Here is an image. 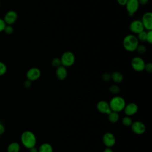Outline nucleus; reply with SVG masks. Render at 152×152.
I'll list each match as a JSON object with an SVG mask.
<instances>
[{
    "label": "nucleus",
    "mask_w": 152,
    "mask_h": 152,
    "mask_svg": "<svg viewBox=\"0 0 152 152\" xmlns=\"http://www.w3.org/2000/svg\"><path fill=\"white\" fill-rule=\"evenodd\" d=\"M139 45V41L135 34H129L126 35L122 40V46L124 49L129 52H133L136 50Z\"/></svg>",
    "instance_id": "f257e3e1"
},
{
    "label": "nucleus",
    "mask_w": 152,
    "mask_h": 152,
    "mask_svg": "<svg viewBox=\"0 0 152 152\" xmlns=\"http://www.w3.org/2000/svg\"><path fill=\"white\" fill-rule=\"evenodd\" d=\"M20 140L22 145L28 149L35 147L37 142L35 134L29 130L24 131L21 133Z\"/></svg>",
    "instance_id": "f03ea898"
},
{
    "label": "nucleus",
    "mask_w": 152,
    "mask_h": 152,
    "mask_svg": "<svg viewBox=\"0 0 152 152\" xmlns=\"http://www.w3.org/2000/svg\"><path fill=\"white\" fill-rule=\"evenodd\" d=\"M109 104L111 111L119 113L124 110L126 105V102L122 97L115 96L110 100Z\"/></svg>",
    "instance_id": "7ed1b4c3"
},
{
    "label": "nucleus",
    "mask_w": 152,
    "mask_h": 152,
    "mask_svg": "<svg viewBox=\"0 0 152 152\" xmlns=\"http://www.w3.org/2000/svg\"><path fill=\"white\" fill-rule=\"evenodd\" d=\"M61 65L66 67H70L74 65L75 61V56L74 53L71 51L67 50L64 52L61 58Z\"/></svg>",
    "instance_id": "20e7f679"
},
{
    "label": "nucleus",
    "mask_w": 152,
    "mask_h": 152,
    "mask_svg": "<svg viewBox=\"0 0 152 152\" xmlns=\"http://www.w3.org/2000/svg\"><path fill=\"white\" fill-rule=\"evenodd\" d=\"M145 62L140 56H134L131 61V66L136 72H142L144 71Z\"/></svg>",
    "instance_id": "39448f33"
},
{
    "label": "nucleus",
    "mask_w": 152,
    "mask_h": 152,
    "mask_svg": "<svg viewBox=\"0 0 152 152\" xmlns=\"http://www.w3.org/2000/svg\"><path fill=\"white\" fill-rule=\"evenodd\" d=\"M125 6L128 15L132 16L138 11L140 4L138 0H128Z\"/></svg>",
    "instance_id": "423d86ee"
},
{
    "label": "nucleus",
    "mask_w": 152,
    "mask_h": 152,
    "mask_svg": "<svg viewBox=\"0 0 152 152\" xmlns=\"http://www.w3.org/2000/svg\"><path fill=\"white\" fill-rule=\"evenodd\" d=\"M141 21L142 24L144 28L149 31L152 30V12H145L142 17Z\"/></svg>",
    "instance_id": "0eeeda50"
},
{
    "label": "nucleus",
    "mask_w": 152,
    "mask_h": 152,
    "mask_svg": "<svg viewBox=\"0 0 152 152\" xmlns=\"http://www.w3.org/2000/svg\"><path fill=\"white\" fill-rule=\"evenodd\" d=\"M41 76V71L39 68L32 67L26 72V78L31 81L37 80Z\"/></svg>",
    "instance_id": "6e6552de"
},
{
    "label": "nucleus",
    "mask_w": 152,
    "mask_h": 152,
    "mask_svg": "<svg viewBox=\"0 0 152 152\" xmlns=\"http://www.w3.org/2000/svg\"><path fill=\"white\" fill-rule=\"evenodd\" d=\"M17 18L18 15L17 12L14 10H10L5 13L3 20L6 25H12L16 22Z\"/></svg>",
    "instance_id": "1a4fd4ad"
},
{
    "label": "nucleus",
    "mask_w": 152,
    "mask_h": 152,
    "mask_svg": "<svg viewBox=\"0 0 152 152\" xmlns=\"http://www.w3.org/2000/svg\"><path fill=\"white\" fill-rule=\"evenodd\" d=\"M102 141L103 144L106 147L110 148L113 147L116 142V138L115 135L110 132L104 134L102 137Z\"/></svg>",
    "instance_id": "9d476101"
},
{
    "label": "nucleus",
    "mask_w": 152,
    "mask_h": 152,
    "mask_svg": "<svg viewBox=\"0 0 152 152\" xmlns=\"http://www.w3.org/2000/svg\"><path fill=\"white\" fill-rule=\"evenodd\" d=\"M129 30L133 34H138L139 33L141 32L142 31L144 30V27L141 20H135L131 22L129 26Z\"/></svg>",
    "instance_id": "9b49d317"
},
{
    "label": "nucleus",
    "mask_w": 152,
    "mask_h": 152,
    "mask_svg": "<svg viewBox=\"0 0 152 152\" xmlns=\"http://www.w3.org/2000/svg\"><path fill=\"white\" fill-rule=\"evenodd\" d=\"M131 128L132 131L137 135H141L144 134L145 131V125L141 121H137L135 122H132Z\"/></svg>",
    "instance_id": "f8f14e48"
},
{
    "label": "nucleus",
    "mask_w": 152,
    "mask_h": 152,
    "mask_svg": "<svg viewBox=\"0 0 152 152\" xmlns=\"http://www.w3.org/2000/svg\"><path fill=\"white\" fill-rule=\"evenodd\" d=\"M126 116H131L135 115L138 110V105L134 102H131L128 104H126L124 110Z\"/></svg>",
    "instance_id": "ddd939ff"
},
{
    "label": "nucleus",
    "mask_w": 152,
    "mask_h": 152,
    "mask_svg": "<svg viewBox=\"0 0 152 152\" xmlns=\"http://www.w3.org/2000/svg\"><path fill=\"white\" fill-rule=\"evenodd\" d=\"M97 109L99 112L107 115L111 112L109 103L105 100H100L97 103Z\"/></svg>",
    "instance_id": "4468645a"
},
{
    "label": "nucleus",
    "mask_w": 152,
    "mask_h": 152,
    "mask_svg": "<svg viewBox=\"0 0 152 152\" xmlns=\"http://www.w3.org/2000/svg\"><path fill=\"white\" fill-rule=\"evenodd\" d=\"M68 72L66 68L62 65L56 68L55 70V75L58 80L62 81L66 79L67 77Z\"/></svg>",
    "instance_id": "2eb2a0df"
},
{
    "label": "nucleus",
    "mask_w": 152,
    "mask_h": 152,
    "mask_svg": "<svg viewBox=\"0 0 152 152\" xmlns=\"http://www.w3.org/2000/svg\"><path fill=\"white\" fill-rule=\"evenodd\" d=\"M110 78L113 82L116 83H120L123 81L124 76L121 72L119 71H115L110 74Z\"/></svg>",
    "instance_id": "dca6fc26"
},
{
    "label": "nucleus",
    "mask_w": 152,
    "mask_h": 152,
    "mask_svg": "<svg viewBox=\"0 0 152 152\" xmlns=\"http://www.w3.org/2000/svg\"><path fill=\"white\" fill-rule=\"evenodd\" d=\"M20 150V145L16 141L11 142L7 146V152H19Z\"/></svg>",
    "instance_id": "f3484780"
},
{
    "label": "nucleus",
    "mask_w": 152,
    "mask_h": 152,
    "mask_svg": "<svg viewBox=\"0 0 152 152\" xmlns=\"http://www.w3.org/2000/svg\"><path fill=\"white\" fill-rule=\"evenodd\" d=\"M38 152H53V147L49 143L44 142L39 146Z\"/></svg>",
    "instance_id": "a211bd4d"
},
{
    "label": "nucleus",
    "mask_w": 152,
    "mask_h": 152,
    "mask_svg": "<svg viewBox=\"0 0 152 152\" xmlns=\"http://www.w3.org/2000/svg\"><path fill=\"white\" fill-rule=\"evenodd\" d=\"M107 115H108V119L109 122H110L112 124H115L119 120V113L118 112L111 111Z\"/></svg>",
    "instance_id": "6ab92c4d"
},
{
    "label": "nucleus",
    "mask_w": 152,
    "mask_h": 152,
    "mask_svg": "<svg viewBox=\"0 0 152 152\" xmlns=\"http://www.w3.org/2000/svg\"><path fill=\"white\" fill-rule=\"evenodd\" d=\"M132 123V120L130 116H126L122 119V124L125 126H131Z\"/></svg>",
    "instance_id": "aec40b11"
},
{
    "label": "nucleus",
    "mask_w": 152,
    "mask_h": 152,
    "mask_svg": "<svg viewBox=\"0 0 152 152\" xmlns=\"http://www.w3.org/2000/svg\"><path fill=\"white\" fill-rule=\"evenodd\" d=\"M138 41L141 42H144L146 41V36H147V31L143 30L141 32L137 34V36H136Z\"/></svg>",
    "instance_id": "412c9836"
},
{
    "label": "nucleus",
    "mask_w": 152,
    "mask_h": 152,
    "mask_svg": "<svg viewBox=\"0 0 152 152\" xmlns=\"http://www.w3.org/2000/svg\"><path fill=\"white\" fill-rule=\"evenodd\" d=\"M109 91L114 94H117L120 92V87L115 84L111 85L109 88Z\"/></svg>",
    "instance_id": "4be33fe9"
},
{
    "label": "nucleus",
    "mask_w": 152,
    "mask_h": 152,
    "mask_svg": "<svg viewBox=\"0 0 152 152\" xmlns=\"http://www.w3.org/2000/svg\"><path fill=\"white\" fill-rule=\"evenodd\" d=\"M51 65L54 68H58L61 65V59L59 58H54L52 59L51 61Z\"/></svg>",
    "instance_id": "5701e85b"
},
{
    "label": "nucleus",
    "mask_w": 152,
    "mask_h": 152,
    "mask_svg": "<svg viewBox=\"0 0 152 152\" xmlns=\"http://www.w3.org/2000/svg\"><path fill=\"white\" fill-rule=\"evenodd\" d=\"M7 71V66L3 62L0 61V77L4 75Z\"/></svg>",
    "instance_id": "b1692460"
},
{
    "label": "nucleus",
    "mask_w": 152,
    "mask_h": 152,
    "mask_svg": "<svg viewBox=\"0 0 152 152\" xmlns=\"http://www.w3.org/2000/svg\"><path fill=\"white\" fill-rule=\"evenodd\" d=\"M146 48L144 45H138V46H137V49H136V52L140 54V55H142V54H144L145 52H146Z\"/></svg>",
    "instance_id": "393cba45"
},
{
    "label": "nucleus",
    "mask_w": 152,
    "mask_h": 152,
    "mask_svg": "<svg viewBox=\"0 0 152 152\" xmlns=\"http://www.w3.org/2000/svg\"><path fill=\"white\" fill-rule=\"evenodd\" d=\"M14 31V30L12 25H6L4 30V31L7 34H11L12 33H13Z\"/></svg>",
    "instance_id": "a878e982"
},
{
    "label": "nucleus",
    "mask_w": 152,
    "mask_h": 152,
    "mask_svg": "<svg viewBox=\"0 0 152 152\" xmlns=\"http://www.w3.org/2000/svg\"><path fill=\"white\" fill-rule=\"evenodd\" d=\"M102 79L103 81H109L110 80H111L110 78V74L108 72H104L102 74Z\"/></svg>",
    "instance_id": "bb28decb"
},
{
    "label": "nucleus",
    "mask_w": 152,
    "mask_h": 152,
    "mask_svg": "<svg viewBox=\"0 0 152 152\" xmlns=\"http://www.w3.org/2000/svg\"><path fill=\"white\" fill-rule=\"evenodd\" d=\"M149 44L152 43V30H149L147 32L146 41Z\"/></svg>",
    "instance_id": "cd10ccee"
},
{
    "label": "nucleus",
    "mask_w": 152,
    "mask_h": 152,
    "mask_svg": "<svg viewBox=\"0 0 152 152\" xmlns=\"http://www.w3.org/2000/svg\"><path fill=\"white\" fill-rule=\"evenodd\" d=\"M144 71L148 73H151L152 72V63L151 62H148L145 63V67H144Z\"/></svg>",
    "instance_id": "c85d7f7f"
},
{
    "label": "nucleus",
    "mask_w": 152,
    "mask_h": 152,
    "mask_svg": "<svg viewBox=\"0 0 152 152\" xmlns=\"http://www.w3.org/2000/svg\"><path fill=\"white\" fill-rule=\"evenodd\" d=\"M5 26H6V24L4 22L3 18H0V33H1L2 31H4Z\"/></svg>",
    "instance_id": "c756f323"
},
{
    "label": "nucleus",
    "mask_w": 152,
    "mask_h": 152,
    "mask_svg": "<svg viewBox=\"0 0 152 152\" xmlns=\"http://www.w3.org/2000/svg\"><path fill=\"white\" fill-rule=\"evenodd\" d=\"M31 82L32 81H30V80H25L24 81V83H23V86H24V87L26 88H30L31 86Z\"/></svg>",
    "instance_id": "7c9ffc66"
},
{
    "label": "nucleus",
    "mask_w": 152,
    "mask_h": 152,
    "mask_svg": "<svg viewBox=\"0 0 152 152\" xmlns=\"http://www.w3.org/2000/svg\"><path fill=\"white\" fill-rule=\"evenodd\" d=\"M5 130V128L4 124L0 121V135H2L4 133Z\"/></svg>",
    "instance_id": "2f4dec72"
},
{
    "label": "nucleus",
    "mask_w": 152,
    "mask_h": 152,
    "mask_svg": "<svg viewBox=\"0 0 152 152\" xmlns=\"http://www.w3.org/2000/svg\"><path fill=\"white\" fill-rule=\"evenodd\" d=\"M128 0H116L117 3L121 6H125Z\"/></svg>",
    "instance_id": "473e14b6"
},
{
    "label": "nucleus",
    "mask_w": 152,
    "mask_h": 152,
    "mask_svg": "<svg viewBox=\"0 0 152 152\" xmlns=\"http://www.w3.org/2000/svg\"><path fill=\"white\" fill-rule=\"evenodd\" d=\"M148 1L149 0H138V2L140 5H146L148 2Z\"/></svg>",
    "instance_id": "72a5a7b5"
},
{
    "label": "nucleus",
    "mask_w": 152,
    "mask_h": 152,
    "mask_svg": "<svg viewBox=\"0 0 152 152\" xmlns=\"http://www.w3.org/2000/svg\"><path fill=\"white\" fill-rule=\"evenodd\" d=\"M28 150H29V152H38V149L36 147H31Z\"/></svg>",
    "instance_id": "f704fd0d"
},
{
    "label": "nucleus",
    "mask_w": 152,
    "mask_h": 152,
    "mask_svg": "<svg viewBox=\"0 0 152 152\" xmlns=\"http://www.w3.org/2000/svg\"><path fill=\"white\" fill-rule=\"evenodd\" d=\"M103 152H113L112 150L110 148H109V147H106Z\"/></svg>",
    "instance_id": "c9c22d12"
},
{
    "label": "nucleus",
    "mask_w": 152,
    "mask_h": 152,
    "mask_svg": "<svg viewBox=\"0 0 152 152\" xmlns=\"http://www.w3.org/2000/svg\"><path fill=\"white\" fill-rule=\"evenodd\" d=\"M1 2H0V7H1Z\"/></svg>",
    "instance_id": "e433bc0d"
}]
</instances>
